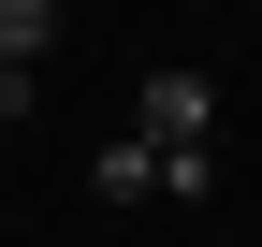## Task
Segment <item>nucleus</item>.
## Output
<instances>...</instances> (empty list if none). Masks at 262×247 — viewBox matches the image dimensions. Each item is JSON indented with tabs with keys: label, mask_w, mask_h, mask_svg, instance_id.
Here are the masks:
<instances>
[{
	"label": "nucleus",
	"mask_w": 262,
	"mask_h": 247,
	"mask_svg": "<svg viewBox=\"0 0 262 247\" xmlns=\"http://www.w3.org/2000/svg\"><path fill=\"white\" fill-rule=\"evenodd\" d=\"M219 131V87L204 73H146V145H204Z\"/></svg>",
	"instance_id": "obj_1"
},
{
	"label": "nucleus",
	"mask_w": 262,
	"mask_h": 247,
	"mask_svg": "<svg viewBox=\"0 0 262 247\" xmlns=\"http://www.w3.org/2000/svg\"><path fill=\"white\" fill-rule=\"evenodd\" d=\"M88 189H102V204H146V189H160V145H146V131H117L102 160H88Z\"/></svg>",
	"instance_id": "obj_2"
},
{
	"label": "nucleus",
	"mask_w": 262,
	"mask_h": 247,
	"mask_svg": "<svg viewBox=\"0 0 262 247\" xmlns=\"http://www.w3.org/2000/svg\"><path fill=\"white\" fill-rule=\"evenodd\" d=\"M219 189V145H160V204H204Z\"/></svg>",
	"instance_id": "obj_3"
},
{
	"label": "nucleus",
	"mask_w": 262,
	"mask_h": 247,
	"mask_svg": "<svg viewBox=\"0 0 262 247\" xmlns=\"http://www.w3.org/2000/svg\"><path fill=\"white\" fill-rule=\"evenodd\" d=\"M58 44V0H0V58H44Z\"/></svg>",
	"instance_id": "obj_4"
},
{
	"label": "nucleus",
	"mask_w": 262,
	"mask_h": 247,
	"mask_svg": "<svg viewBox=\"0 0 262 247\" xmlns=\"http://www.w3.org/2000/svg\"><path fill=\"white\" fill-rule=\"evenodd\" d=\"M0 160H15V131H0Z\"/></svg>",
	"instance_id": "obj_5"
}]
</instances>
